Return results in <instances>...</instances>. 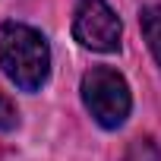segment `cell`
I'll use <instances>...</instances> for the list:
<instances>
[{
    "instance_id": "cell-3",
    "label": "cell",
    "mask_w": 161,
    "mask_h": 161,
    "mask_svg": "<svg viewBox=\"0 0 161 161\" xmlns=\"http://www.w3.org/2000/svg\"><path fill=\"white\" fill-rule=\"evenodd\" d=\"M123 25L108 0H79L73 13V38L89 51H117Z\"/></svg>"
},
{
    "instance_id": "cell-5",
    "label": "cell",
    "mask_w": 161,
    "mask_h": 161,
    "mask_svg": "<svg viewBox=\"0 0 161 161\" xmlns=\"http://www.w3.org/2000/svg\"><path fill=\"white\" fill-rule=\"evenodd\" d=\"M19 126V111H16V104L0 92V130L3 133H10V130H16Z\"/></svg>"
},
{
    "instance_id": "cell-2",
    "label": "cell",
    "mask_w": 161,
    "mask_h": 161,
    "mask_svg": "<svg viewBox=\"0 0 161 161\" xmlns=\"http://www.w3.org/2000/svg\"><path fill=\"white\" fill-rule=\"evenodd\" d=\"M82 104L86 111L95 117V123H101L104 130H117L133 108V95L126 79L114 69V66H92L82 76Z\"/></svg>"
},
{
    "instance_id": "cell-1",
    "label": "cell",
    "mask_w": 161,
    "mask_h": 161,
    "mask_svg": "<svg viewBox=\"0 0 161 161\" xmlns=\"http://www.w3.org/2000/svg\"><path fill=\"white\" fill-rule=\"evenodd\" d=\"M0 66L16 89L38 92L51 76L47 38L25 22H3L0 25Z\"/></svg>"
},
{
    "instance_id": "cell-4",
    "label": "cell",
    "mask_w": 161,
    "mask_h": 161,
    "mask_svg": "<svg viewBox=\"0 0 161 161\" xmlns=\"http://www.w3.org/2000/svg\"><path fill=\"white\" fill-rule=\"evenodd\" d=\"M139 25H142V35H145V41H148L152 57H155L158 66H161V7H142Z\"/></svg>"
}]
</instances>
